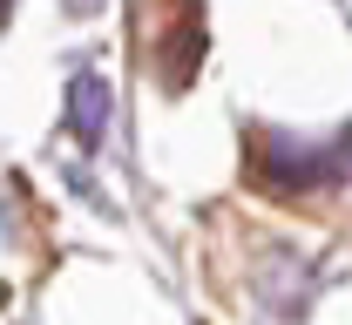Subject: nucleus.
<instances>
[{
    "mask_svg": "<svg viewBox=\"0 0 352 325\" xmlns=\"http://www.w3.org/2000/svg\"><path fill=\"white\" fill-rule=\"evenodd\" d=\"M352 170V136L346 142H325V149H305V142H278V136H251V177L278 197H305V190H325Z\"/></svg>",
    "mask_w": 352,
    "mask_h": 325,
    "instance_id": "nucleus-1",
    "label": "nucleus"
},
{
    "mask_svg": "<svg viewBox=\"0 0 352 325\" xmlns=\"http://www.w3.org/2000/svg\"><path fill=\"white\" fill-rule=\"evenodd\" d=\"M68 122H75L82 142H102V129H109V82L102 75H75L68 82Z\"/></svg>",
    "mask_w": 352,
    "mask_h": 325,
    "instance_id": "nucleus-2",
    "label": "nucleus"
}]
</instances>
